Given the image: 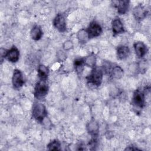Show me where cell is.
I'll use <instances>...</instances> for the list:
<instances>
[{
	"instance_id": "1",
	"label": "cell",
	"mask_w": 151,
	"mask_h": 151,
	"mask_svg": "<svg viewBox=\"0 0 151 151\" xmlns=\"http://www.w3.org/2000/svg\"><path fill=\"white\" fill-rule=\"evenodd\" d=\"M103 70L104 73L107 74L110 78L113 80L120 79L124 75L123 69L119 65L116 64H112L105 63L101 67Z\"/></svg>"
},
{
	"instance_id": "2",
	"label": "cell",
	"mask_w": 151,
	"mask_h": 151,
	"mask_svg": "<svg viewBox=\"0 0 151 151\" xmlns=\"http://www.w3.org/2000/svg\"><path fill=\"white\" fill-rule=\"evenodd\" d=\"M104 71L101 67L96 66L91 68L90 74L86 76V79L88 84L95 87H99L102 83Z\"/></svg>"
},
{
	"instance_id": "3",
	"label": "cell",
	"mask_w": 151,
	"mask_h": 151,
	"mask_svg": "<svg viewBox=\"0 0 151 151\" xmlns=\"http://www.w3.org/2000/svg\"><path fill=\"white\" fill-rule=\"evenodd\" d=\"M31 115L35 121L43 123L48 116V111L45 106L41 103H34L32 107Z\"/></svg>"
},
{
	"instance_id": "4",
	"label": "cell",
	"mask_w": 151,
	"mask_h": 151,
	"mask_svg": "<svg viewBox=\"0 0 151 151\" xmlns=\"http://www.w3.org/2000/svg\"><path fill=\"white\" fill-rule=\"evenodd\" d=\"M49 91V86L47 80H40L35 84L33 94L37 100H42L48 94Z\"/></svg>"
},
{
	"instance_id": "5",
	"label": "cell",
	"mask_w": 151,
	"mask_h": 151,
	"mask_svg": "<svg viewBox=\"0 0 151 151\" xmlns=\"http://www.w3.org/2000/svg\"><path fill=\"white\" fill-rule=\"evenodd\" d=\"M132 104L137 109H142L146 105V92L139 88L136 89L132 95Z\"/></svg>"
},
{
	"instance_id": "6",
	"label": "cell",
	"mask_w": 151,
	"mask_h": 151,
	"mask_svg": "<svg viewBox=\"0 0 151 151\" xmlns=\"http://www.w3.org/2000/svg\"><path fill=\"white\" fill-rule=\"evenodd\" d=\"M90 39L99 37L103 32V28L101 25L96 21H92L86 29Z\"/></svg>"
},
{
	"instance_id": "7",
	"label": "cell",
	"mask_w": 151,
	"mask_h": 151,
	"mask_svg": "<svg viewBox=\"0 0 151 151\" xmlns=\"http://www.w3.org/2000/svg\"><path fill=\"white\" fill-rule=\"evenodd\" d=\"M25 81L22 71L19 69L14 70L12 76V84L14 88L18 90L24 84Z\"/></svg>"
},
{
	"instance_id": "8",
	"label": "cell",
	"mask_w": 151,
	"mask_h": 151,
	"mask_svg": "<svg viewBox=\"0 0 151 151\" xmlns=\"http://www.w3.org/2000/svg\"><path fill=\"white\" fill-rule=\"evenodd\" d=\"M54 27L60 32H65L67 31V22L64 15L62 14H58L54 17L53 21Z\"/></svg>"
},
{
	"instance_id": "9",
	"label": "cell",
	"mask_w": 151,
	"mask_h": 151,
	"mask_svg": "<svg viewBox=\"0 0 151 151\" xmlns=\"http://www.w3.org/2000/svg\"><path fill=\"white\" fill-rule=\"evenodd\" d=\"M133 15L137 21L143 20L148 14V11L142 4L136 5L133 9Z\"/></svg>"
},
{
	"instance_id": "10",
	"label": "cell",
	"mask_w": 151,
	"mask_h": 151,
	"mask_svg": "<svg viewBox=\"0 0 151 151\" xmlns=\"http://www.w3.org/2000/svg\"><path fill=\"white\" fill-rule=\"evenodd\" d=\"M19 55L20 53L18 48L15 45H12L9 49L6 50L5 59L10 63H15L19 60Z\"/></svg>"
},
{
	"instance_id": "11",
	"label": "cell",
	"mask_w": 151,
	"mask_h": 151,
	"mask_svg": "<svg viewBox=\"0 0 151 151\" xmlns=\"http://www.w3.org/2000/svg\"><path fill=\"white\" fill-rule=\"evenodd\" d=\"M111 31L113 36H117L125 32V28L120 18H115L111 22Z\"/></svg>"
},
{
	"instance_id": "12",
	"label": "cell",
	"mask_w": 151,
	"mask_h": 151,
	"mask_svg": "<svg viewBox=\"0 0 151 151\" xmlns=\"http://www.w3.org/2000/svg\"><path fill=\"white\" fill-rule=\"evenodd\" d=\"M133 48L136 57L139 58H143L148 52L147 45L142 41H136L133 44Z\"/></svg>"
},
{
	"instance_id": "13",
	"label": "cell",
	"mask_w": 151,
	"mask_h": 151,
	"mask_svg": "<svg viewBox=\"0 0 151 151\" xmlns=\"http://www.w3.org/2000/svg\"><path fill=\"white\" fill-rule=\"evenodd\" d=\"M86 130L91 137H97L99 133V123L94 119L90 120L86 124Z\"/></svg>"
},
{
	"instance_id": "14",
	"label": "cell",
	"mask_w": 151,
	"mask_h": 151,
	"mask_svg": "<svg viewBox=\"0 0 151 151\" xmlns=\"http://www.w3.org/2000/svg\"><path fill=\"white\" fill-rule=\"evenodd\" d=\"M130 1L127 0H122L114 2L116 3L114 6L116 8L117 13L120 15L126 14L130 7Z\"/></svg>"
},
{
	"instance_id": "15",
	"label": "cell",
	"mask_w": 151,
	"mask_h": 151,
	"mask_svg": "<svg viewBox=\"0 0 151 151\" xmlns=\"http://www.w3.org/2000/svg\"><path fill=\"white\" fill-rule=\"evenodd\" d=\"M130 53V48L125 45H120L116 48V55L119 60H123L127 58Z\"/></svg>"
},
{
	"instance_id": "16",
	"label": "cell",
	"mask_w": 151,
	"mask_h": 151,
	"mask_svg": "<svg viewBox=\"0 0 151 151\" xmlns=\"http://www.w3.org/2000/svg\"><path fill=\"white\" fill-rule=\"evenodd\" d=\"M73 66L76 74L78 76H81L83 73L84 68L85 67L84 58L80 57L76 58L73 62Z\"/></svg>"
},
{
	"instance_id": "17",
	"label": "cell",
	"mask_w": 151,
	"mask_h": 151,
	"mask_svg": "<svg viewBox=\"0 0 151 151\" xmlns=\"http://www.w3.org/2000/svg\"><path fill=\"white\" fill-rule=\"evenodd\" d=\"M49 68L44 64H40L37 68V75L40 80H47L49 76Z\"/></svg>"
},
{
	"instance_id": "18",
	"label": "cell",
	"mask_w": 151,
	"mask_h": 151,
	"mask_svg": "<svg viewBox=\"0 0 151 151\" xmlns=\"http://www.w3.org/2000/svg\"><path fill=\"white\" fill-rule=\"evenodd\" d=\"M43 35V31L40 26L35 25L31 29L30 36L32 40L34 41H39Z\"/></svg>"
},
{
	"instance_id": "19",
	"label": "cell",
	"mask_w": 151,
	"mask_h": 151,
	"mask_svg": "<svg viewBox=\"0 0 151 151\" xmlns=\"http://www.w3.org/2000/svg\"><path fill=\"white\" fill-rule=\"evenodd\" d=\"M77 38L78 42L81 44H86L90 40L88 34L86 29L81 28L77 32Z\"/></svg>"
},
{
	"instance_id": "20",
	"label": "cell",
	"mask_w": 151,
	"mask_h": 151,
	"mask_svg": "<svg viewBox=\"0 0 151 151\" xmlns=\"http://www.w3.org/2000/svg\"><path fill=\"white\" fill-rule=\"evenodd\" d=\"M84 58L85 66H87L91 68H93L96 66L97 57L94 53L92 52Z\"/></svg>"
},
{
	"instance_id": "21",
	"label": "cell",
	"mask_w": 151,
	"mask_h": 151,
	"mask_svg": "<svg viewBox=\"0 0 151 151\" xmlns=\"http://www.w3.org/2000/svg\"><path fill=\"white\" fill-rule=\"evenodd\" d=\"M47 149L48 150H61V143L58 139L52 140L47 144Z\"/></svg>"
},
{
	"instance_id": "22",
	"label": "cell",
	"mask_w": 151,
	"mask_h": 151,
	"mask_svg": "<svg viewBox=\"0 0 151 151\" xmlns=\"http://www.w3.org/2000/svg\"><path fill=\"white\" fill-rule=\"evenodd\" d=\"M63 49L65 51H70V50L73 49L74 47V44L73 42L71 40H68L65 41L63 44Z\"/></svg>"
},
{
	"instance_id": "23",
	"label": "cell",
	"mask_w": 151,
	"mask_h": 151,
	"mask_svg": "<svg viewBox=\"0 0 151 151\" xmlns=\"http://www.w3.org/2000/svg\"><path fill=\"white\" fill-rule=\"evenodd\" d=\"M56 57H57V60L59 62L64 61L67 58V55L65 52V51L62 50L58 51L56 54Z\"/></svg>"
},
{
	"instance_id": "24",
	"label": "cell",
	"mask_w": 151,
	"mask_h": 151,
	"mask_svg": "<svg viewBox=\"0 0 151 151\" xmlns=\"http://www.w3.org/2000/svg\"><path fill=\"white\" fill-rule=\"evenodd\" d=\"M6 49H5L4 48H1L0 50V54H1V61L2 63L3 60H5V55L6 52Z\"/></svg>"
},
{
	"instance_id": "25",
	"label": "cell",
	"mask_w": 151,
	"mask_h": 151,
	"mask_svg": "<svg viewBox=\"0 0 151 151\" xmlns=\"http://www.w3.org/2000/svg\"><path fill=\"white\" fill-rule=\"evenodd\" d=\"M140 149H139L137 147L134 146L133 145L127 146L126 148L124 149V150H140Z\"/></svg>"
}]
</instances>
